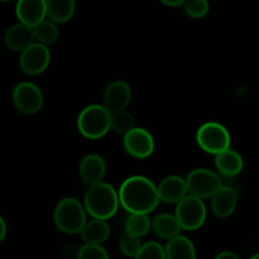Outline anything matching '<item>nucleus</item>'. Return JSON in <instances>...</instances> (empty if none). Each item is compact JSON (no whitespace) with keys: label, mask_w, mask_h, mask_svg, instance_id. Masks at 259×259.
<instances>
[{"label":"nucleus","mask_w":259,"mask_h":259,"mask_svg":"<svg viewBox=\"0 0 259 259\" xmlns=\"http://www.w3.org/2000/svg\"><path fill=\"white\" fill-rule=\"evenodd\" d=\"M0 2H2V3H8V2H10V0H0Z\"/></svg>","instance_id":"obj_33"},{"label":"nucleus","mask_w":259,"mask_h":259,"mask_svg":"<svg viewBox=\"0 0 259 259\" xmlns=\"http://www.w3.org/2000/svg\"><path fill=\"white\" fill-rule=\"evenodd\" d=\"M217 259H239V255L230 250H224L217 255Z\"/></svg>","instance_id":"obj_29"},{"label":"nucleus","mask_w":259,"mask_h":259,"mask_svg":"<svg viewBox=\"0 0 259 259\" xmlns=\"http://www.w3.org/2000/svg\"><path fill=\"white\" fill-rule=\"evenodd\" d=\"M75 0H47V17L57 24L68 22L75 14Z\"/></svg>","instance_id":"obj_21"},{"label":"nucleus","mask_w":259,"mask_h":259,"mask_svg":"<svg viewBox=\"0 0 259 259\" xmlns=\"http://www.w3.org/2000/svg\"><path fill=\"white\" fill-rule=\"evenodd\" d=\"M123 146L132 157L138 159H146L153 153L154 139L147 129L134 126L132 131L124 134Z\"/></svg>","instance_id":"obj_10"},{"label":"nucleus","mask_w":259,"mask_h":259,"mask_svg":"<svg viewBox=\"0 0 259 259\" xmlns=\"http://www.w3.org/2000/svg\"><path fill=\"white\" fill-rule=\"evenodd\" d=\"M15 13L19 22L35 27L47 17V0H18Z\"/></svg>","instance_id":"obj_12"},{"label":"nucleus","mask_w":259,"mask_h":259,"mask_svg":"<svg viewBox=\"0 0 259 259\" xmlns=\"http://www.w3.org/2000/svg\"><path fill=\"white\" fill-rule=\"evenodd\" d=\"M77 129L91 141L103 138L111 129V111L104 104L86 106L77 118Z\"/></svg>","instance_id":"obj_3"},{"label":"nucleus","mask_w":259,"mask_h":259,"mask_svg":"<svg viewBox=\"0 0 259 259\" xmlns=\"http://www.w3.org/2000/svg\"><path fill=\"white\" fill-rule=\"evenodd\" d=\"M104 105L113 111L124 110L132 101V89L125 81L116 80L106 86L104 91Z\"/></svg>","instance_id":"obj_11"},{"label":"nucleus","mask_w":259,"mask_h":259,"mask_svg":"<svg viewBox=\"0 0 259 259\" xmlns=\"http://www.w3.org/2000/svg\"><path fill=\"white\" fill-rule=\"evenodd\" d=\"M142 248V243L138 237L129 234V233H124L119 239V249L126 257H138L139 250Z\"/></svg>","instance_id":"obj_26"},{"label":"nucleus","mask_w":259,"mask_h":259,"mask_svg":"<svg viewBox=\"0 0 259 259\" xmlns=\"http://www.w3.org/2000/svg\"><path fill=\"white\" fill-rule=\"evenodd\" d=\"M78 259H108L109 253L101 244L95 243H85L82 247L78 248L77 255Z\"/></svg>","instance_id":"obj_27"},{"label":"nucleus","mask_w":259,"mask_h":259,"mask_svg":"<svg viewBox=\"0 0 259 259\" xmlns=\"http://www.w3.org/2000/svg\"><path fill=\"white\" fill-rule=\"evenodd\" d=\"M13 101L20 113L33 115L43 106V94L35 83L23 81L13 90Z\"/></svg>","instance_id":"obj_8"},{"label":"nucleus","mask_w":259,"mask_h":259,"mask_svg":"<svg viewBox=\"0 0 259 259\" xmlns=\"http://www.w3.org/2000/svg\"><path fill=\"white\" fill-rule=\"evenodd\" d=\"M80 234L81 239L85 243L103 244L110 237V227H109L106 220L93 218V220L86 223Z\"/></svg>","instance_id":"obj_19"},{"label":"nucleus","mask_w":259,"mask_h":259,"mask_svg":"<svg viewBox=\"0 0 259 259\" xmlns=\"http://www.w3.org/2000/svg\"><path fill=\"white\" fill-rule=\"evenodd\" d=\"M106 172V163L101 156L90 153L83 157L78 166V174L82 181L89 186L103 181Z\"/></svg>","instance_id":"obj_15"},{"label":"nucleus","mask_w":259,"mask_h":259,"mask_svg":"<svg viewBox=\"0 0 259 259\" xmlns=\"http://www.w3.org/2000/svg\"><path fill=\"white\" fill-rule=\"evenodd\" d=\"M152 229V220L148 214L143 212H131L128 219L125 220V232L134 237L142 238L149 233Z\"/></svg>","instance_id":"obj_22"},{"label":"nucleus","mask_w":259,"mask_h":259,"mask_svg":"<svg viewBox=\"0 0 259 259\" xmlns=\"http://www.w3.org/2000/svg\"><path fill=\"white\" fill-rule=\"evenodd\" d=\"M35 35L33 27L19 22L8 28L4 34V43L9 50L22 52L25 48L34 43Z\"/></svg>","instance_id":"obj_14"},{"label":"nucleus","mask_w":259,"mask_h":259,"mask_svg":"<svg viewBox=\"0 0 259 259\" xmlns=\"http://www.w3.org/2000/svg\"><path fill=\"white\" fill-rule=\"evenodd\" d=\"M166 258L195 259L196 258V249L189 238L179 234L168 239V243L166 245Z\"/></svg>","instance_id":"obj_18"},{"label":"nucleus","mask_w":259,"mask_h":259,"mask_svg":"<svg viewBox=\"0 0 259 259\" xmlns=\"http://www.w3.org/2000/svg\"><path fill=\"white\" fill-rule=\"evenodd\" d=\"M206 214L204 199L191 194L177 202L176 212H175L182 229L187 230V232L200 229L206 220Z\"/></svg>","instance_id":"obj_6"},{"label":"nucleus","mask_w":259,"mask_h":259,"mask_svg":"<svg viewBox=\"0 0 259 259\" xmlns=\"http://www.w3.org/2000/svg\"><path fill=\"white\" fill-rule=\"evenodd\" d=\"M162 4L167 5V7H172V8H177V7H182L185 0H159Z\"/></svg>","instance_id":"obj_30"},{"label":"nucleus","mask_w":259,"mask_h":259,"mask_svg":"<svg viewBox=\"0 0 259 259\" xmlns=\"http://www.w3.org/2000/svg\"><path fill=\"white\" fill-rule=\"evenodd\" d=\"M83 205L91 218L109 220L116 214L120 205L119 191L104 181L90 185L83 197Z\"/></svg>","instance_id":"obj_2"},{"label":"nucleus","mask_w":259,"mask_h":259,"mask_svg":"<svg viewBox=\"0 0 259 259\" xmlns=\"http://www.w3.org/2000/svg\"><path fill=\"white\" fill-rule=\"evenodd\" d=\"M182 7L185 13L192 19H202L206 17L210 9L207 0H185Z\"/></svg>","instance_id":"obj_25"},{"label":"nucleus","mask_w":259,"mask_h":259,"mask_svg":"<svg viewBox=\"0 0 259 259\" xmlns=\"http://www.w3.org/2000/svg\"><path fill=\"white\" fill-rule=\"evenodd\" d=\"M137 258L164 259L166 258V248L162 247L158 242H147L146 244H142V248L139 250V254Z\"/></svg>","instance_id":"obj_28"},{"label":"nucleus","mask_w":259,"mask_h":259,"mask_svg":"<svg viewBox=\"0 0 259 259\" xmlns=\"http://www.w3.org/2000/svg\"><path fill=\"white\" fill-rule=\"evenodd\" d=\"M238 194L233 187L222 186L211 197V210L218 218H229L237 209Z\"/></svg>","instance_id":"obj_16"},{"label":"nucleus","mask_w":259,"mask_h":259,"mask_svg":"<svg viewBox=\"0 0 259 259\" xmlns=\"http://www.w3.org/2000/svg\"><path fill=\"white\" fill-rule=\"evenodd\" d=\"M136 126V120L131 113L124 110L113 111L111 113V131L119 134H126Z\"/></svg>","instance_id":"obj_24"},{"label":"nucleus","mask_w":259,"mask_h":259,"mask_svg":"<svg viewBox=\"0 0 259 259\" xmlns=\"http://www.w3.org/2000/svg\"><path fill=\"white\" fill-rule=\"evenodd\" d=\"M152 230L157 237L162 239H171L180 234L182 230L181 224L176 215L171 214H159L152 222Z\"/></svg>","instance_id":"obj_20"},{"label":"nucleus","mask_w":259,"mask_h":259,"mask_svg":"<svg viewBox=\"0 0 259 259\" xmlns=\"http://www.w3.org/2000/svg\"><path fill=\"white\" fill-rule=\"evenodd\" d=\"M186 182L189 194L201 199L212 197L223 186L219 175L207 168H196L191 171L186 177Z\"/></svg>","instance_id":"obj_7"},{"label":"nucleus","mask_w":259,"mask_h":259,"mask_svg":"<svg viewBox=\"0 0 259 259\" xmlns=\"http://www.w3.org/2000/svg\"><path fill=\"white\" fill-rule=\"evenodd\" d=\"M157 189H158L159 199L166 204H177L189 195L186 179H182L177 175L164 177L158 184Z\"/></svg>","instance_id":"obj_13"},{"label":"nucleus","mask_w":259,"mask_h":259,"mask_svg":"<svg viewBox=\"0 0 259 259\" xmlns=\"http://www.w3.org/2000/svg\"><path fill=\"white\" fill-rule=\"evenodd\" d=\"M51 62V52L43 43L34 42L20 52L19 66L27 75H40L47 70Z\"/></svg>","instance_id":"obj_9"},{"label":"nucleus","mask_w":259,"mask_h":259,"mask_svg":"<svg viewBox=\"0 0 259 259\" xmlns=\"http://www.w3.org/2000/svg\"><path fill=\"white\" fill-rule=\"evenodd\" d=\"M196 141L200 148L209 154H219L230 148V133L223 124L209 121L202 124L196 133Z\"/></svg>","instance_id":"obj_5"},{"label":"nucleus","mask_w":259,"mask_h":259,"mask_svg":"<svg viewBox=\"0 0 259 259\" xmlns=\"http://www.w3.org/2000/svg\"><path fill=\"white\" fill-rule=\"evenodd\" d=\"M33 29H34L35 40L46 46L53 45L60 37V29L57 27V23L51 19L42 20L39 24L33 27Z\"/></svg>","instance_id":"obj_23"},{"label":"nucleus","mask_w":259,"mask_h":259,"mask_svg":"<svg viewBox=\"0 0 259 259\" xmlns=\"http://www.w3.org/2000/svg\"><path fill=\"white\" fill-rule=\"evenodd\" d=\"M5 237H7V224H5V220L0 218V242H3Z\"/></svg>","instance_id":"obj_31"},{"label":"nucleus","mask_w":259,"mask_h":259,"mask_svg":"<svg viewBox=\"0 0 259 259\" xmlns=\"http://www.w3.org/2000/svg\"><path fill=\"white\" fill-rule=\"evenodd\" d=\"M119 199L123 209H125L129 214H149L161 201L157 186L144 176L128 177L119 189Z\"/></svg>","instance_id":"obj_1"},{"label":"nucleus","mask_w":259,"mask_h":259,"mask_svg":"<svg viewBox=\"0 0 259 259\" xmlns=\"http://www.w3.org/2000/svg\"><path fill=\"white\" fill-rule=\"evenodd\" d=\"M257 258H259V253H257V254H254V255H252V259H257Z\"/></svg>","instance_id":"obj_32"},{"label":"nucleus","mask_w":259,"mask_h":259,"mask_svg":"<svg viewBox=\"0 0 259 259\" xmlns=\"http://www.w3.org/2000/svg\"><path fill=\"white\" fill-rule=\"evenodd\" d=\"M215 166L220 175L225 177H235L244 168V161L243 157L237 151L228 148L225 151L217 154L215 158Z\"/></svg>","instance_id":"obj_17"},{"label":"nucleus","mask_w":259,"mask_h":259,"mask_svg":"<svg viewBox=\"0 0 259 259\" xmlns=\"http://www.w3.org/2000/svg\"><path fill=\"white\" fill-rule=\"evenodd\" d=\"M86 207L75 197H65L55 209V224L65 234H80L86 220Z\"/></svg>","instance_id":"obj_4"}]
</instances>
